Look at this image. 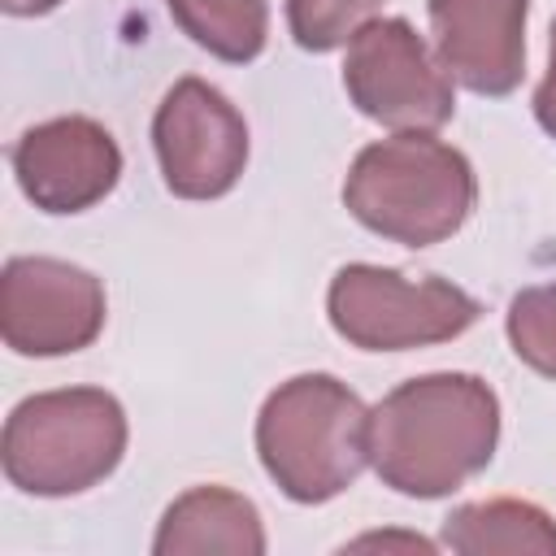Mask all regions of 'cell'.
<instances>
[{
    "mask_svg": "<svg viewBox=\"0 0 556 556\" xmlns=\"http://www.w3.org/2000/svg\"><path fill=\"white\" fill-rule=\"evenodd\" d=\"M500 443V400L478 374H421L369 408V465L408 500H443Z\"/></svg>",
    "mask_w": 556,
    "mask_h": 556,
    "instance_id": "1",
    "label": "cell"
},
{
    "mask_svg": "<svg viewBox=\"0 0 556 556\" xmlns=\"http://www.w3.org/2000/svg\"><path fill=\"white\" fill-rule=\"evenodd\" d=\"M478 178L460 148L430 130H400L356 152L343 178L348 213L404 248H430L452 239L473 213Z\"/></svg>",
    "mask_w": 556,
    "mask_h": 556,
    "instance_id": "2",
    "label": "cell"
},
{
    "mask_svg": "<svg viewBox=\"0 0 556 556\" xmlns=\"http://www.w3.org/2000/svg\"><path fill=\"white\" fill-rule=\"evenodd\" d=\"M256 456L287 500L326 504L369 465V408L334 374H295L256 413Z\"/></svg>",
    "mask_w": 556,
    "mask_h": 556,
    "instance_id": "3",
    "label": "cell"
},
{
    "mask_svg": "<svg viewBox=\"0 0 556 556\" xmlns=\"http://www.w3.org/2000/svg\"><path fill=\"white\" fill-rule=\"evenodd\" d=\"M126 456V413L104 387L26 395L0 434L4 478L43 500L83 495Z\"/></svg>",
    "mask_w": 556,
    "mask_h": 556,
    "instance_id": "4",
    "label": "cell"
},
{
    "mask_svg": "<svg viewBox=\"0 0 556 556\" xmlns=\"http://www.w3.org/2000/svg\"><path fill=\"white\" fill-rule=\"evenodd\" d=\"M326 313L339 339L361 352H408L465 334L482 304L447 278H404L382 265H343L330 278Z\"/></svg>",
    "mask_w": 556,
    "mask_h": 556,
    "instance_id": "5",
    "label": "cell"
},
{
    "mask_svg": "<svg viewBox=\"0 0 556 556\" xmlns=\"http://www.w3.org/2000/svg\"><path fill=\"white\" fill-rule=\"evenodd\" d=\"M343 91L369 122L391 130H439L456 113L452 74L404 17H369L348 39Z\"/></svg>",
    "mask_w": 556,
    "mask_h": 556,
    "instance_id": "6",
    "label": "cell"
},
{
    "mask_svg": "<svg viewBox=\"0 0 556 556\" xmlns=\"http://www.w3.org/2000/svg\"><path fill=\"white\" fill-rule=\"evenodd\" d=\"M152 148L178 200H217L248 165V122L213 83L178 78L156 104Z\"/></svg>",
    "mask_w": 556,
    "mask_h": 556,
    "instance_id": "7",
    "label": "cell"
},
{
    "mask_svg": "<svg viewBox=\"0 0 556 556\" xmlns=\"http://www.w3.org/2000/svg\"><path fill=\"white\" fill-rule=\"evenodd\" d=\"M104 282L56 256H13L0 274V339L17 356H70L104 330Z\"/></svg>",
    "mask_w": 556,
    "mask_h": 556,
    "instance_id": "8",
    "label": "cell"
},
{
    "mask_svg": "<svg viewBox=\"0 0 556 556\" xmlns=\"http://www.w3.org/2000/svg\"><path fill=\"white\" fill-rule=\"evenodd\" d=\"M22 195L43 213H83L122 178V148L96 117H52L13 143Z\"/></svg>",
    "mask_w": 556,
    "mask_h": 556,
    "instance_id": "9",
    "label": "cell"
},
{
    "mask_svg": "<svg viewBox=\"0 0 556 556\" xmlns=\"http://www.w3.org/2000/svg\"><path fill=\"white\" fill-rule=\"evenodd\" d=\"M530 0H430L443 70L473 96H508L526 74Z\"/></svg>",
    "mask_w": 556,
    "mask_h": 556,
    "instance_id": "10",
    "label": "cell"
},
{
    "mask_svg": "<svg viewBox=\"0 0 556 556\" xmlns=\"http://www.w3.org/2000/svg\"><path fill=\"white\" fill-rule=\"evenodd\" d=\"M152 552L156 556H204V552L261 556L265 526L248 495L226 486H191L165 508Z\"/></svg>",
    "mask_w": 556,
    "mask_h": 556,
    "instance_id": "11",
    "label": "cell"
},
{
    "mask_svg": "<svg viewBox=\"0 0 556 556\" xmlns=\"http://www.w3.org/2000/svg\"><path fill=\"white\" fill-rule=\"evenodd\" d=\"M443 543L460 556H556V521L530 500L460 504L443 521Z\"/></svg>",
    "mask_w": 556,
    "mask_h": 556,
    "instance_id": "12",
    "label": "cell"
},
{
    "mask_svg": "<svg viewBox=\"0 0 556 556\" xmlns=\"http://www.w3.org/2000/svg\"><path fill=\"white\" fill-rule=\"evenodd\" d=\"M165 9L182 26V35L204 52H213L217 61L243 65L265 52V35H269L265 0H165Z\"/></svg>",
    "mask_w": 556,
    "mask_h": 556,
    "instance_id": "13",
    "label": "cell"
},
{
    "mask_svg": "<svg viewBox=\"0 0 556 556\" xmlns=\"http://www.w3.org/2000/svg\"><path fill=\"white\" fill-rule=\"evenodd\" d=\"M504 330H508L517 361L556 382V282L517 291L508 304Z\"/></svg>",
    "mask_w": 556,
    "mask_h": 556,
    "instance_id": "14",
    "label": "cell"
},
{
    "mask_svg": "<svg viewBox=\"0 0 556 556\" xmlns=\"http://www.w3.org/2000/svg\"><path fill=\"white\" fill-rule=\"evenodd\" d=\"M387 0H287V26L304 52L343 48Z\"/></svg>",
    "mask_w": 556,
    "mask_h": 556,
    "instance_id": "15",
    "label": "cell"
},
{
    "mask_svg": "<svg viewBox=\"0 0 556 556\" xmlns=\"http://www.w3.org/2000/svg\"><path fill=\"white\" fill-rule=\"evenodd\" d=\"M534 117L556 139V22H552V48H547V74L534 91Z\"/></svg>",
    "mask_w": 556,
    "mask_h": 556,
    "instance_id": "16",
    "label": "cell"
},
{
    "mask_svg": "<svg viewBox=\"0 0 556 556\" xmlns=\"http://www.w3.org/2000/svg\"><path fill=\"white\" fill-rule=\"evenodd\" d=\"M352 552H365V547H408V552H434V543L430 539H421V534H365V539H356V543H348Z\"/></svg>",
    "mask_w": 556,
    "mask_h": 556,
    "instance_id": "17",
    "label": "cell"
},
{
    "mask_svg": "<svg viewBox=\"0 0 556 556\" xmlns=\"http://www.w3.org/2000/svg\"><path fill=\"white\" fill-rule=\"evenodd\" d=\"M56 4L61 0H0V9L13 17H39V13H52Z\"/></svg>",
    "mask_w": 556,
    "mask_h": 556,
    "instance_id": "18",
    "label": "cell"
}]
</instances>
